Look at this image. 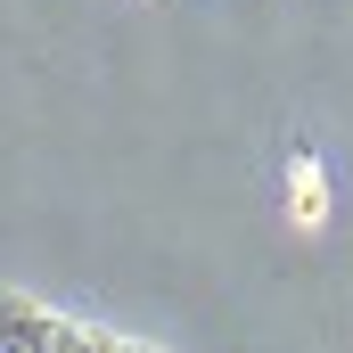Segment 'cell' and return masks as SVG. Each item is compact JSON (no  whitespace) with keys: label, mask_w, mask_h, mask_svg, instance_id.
<instances>
[{"label":"cell","mask_w":353,"mask_h":353,"mask_svg":"<svg viewBox=\"0 0 353 353\" xmlns=\"http://www.w3.org/2000/svg\"><path fill=\"white\" fill-rule=\"evenodd\" d=\"M0 353H148L99 321H74L58 304H33V296H8L0 288Z\"/></svg>","instance_id":"6da1fadb"}]
</instances>
